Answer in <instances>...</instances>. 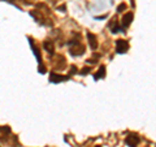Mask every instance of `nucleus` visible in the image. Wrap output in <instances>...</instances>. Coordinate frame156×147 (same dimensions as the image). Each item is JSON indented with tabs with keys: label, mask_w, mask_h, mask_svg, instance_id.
<instances>
[{
	"label": "nucleus",
	"mask_w": 156,
	"mask_h": 147,
	"mask_svg": "<svg viewBox=\"0 0 156 147\" xmlns=\"http://www.w3.org/2000/svg\"><path fill=\"white\" fill-rule=\"evenodd\" d=\"M60 9H61V12H65V5H61Z\"/></svg>",
	"instance_id": "dca6fc26"
},
{
	"label": "nucleus",
	"mask_w": 156,
	"mask_h": 147,
	"mask_svg": "<svg viewBox=\"0 0 156 147\" xmlns=\"http://www.w3.org/2000/svg\"><path fill=\"white\" fill-rule=\"evenodd\" d=\"M76 73H77V68H76L74 65H73V66L70 68V74L73 76V74H76Z\"/></svg>",
	"instance_id": "2eb2a0df"
},
{
	"label": "nucleus",
	"mask_w": 156,
	"mask_h": 147,
	"mask_svg": "<svg viewBox=\"0 0 156 147\" xmlns=\"http://www.w3.org/2000/svg\"><path fill=\"white\" fill-rule=\"evenodd\" d=\"M99 59H100V55H98V53H95L94 57L90 59V60H87L86 63H90V64H96V63L99 61Z\"/></svg>",
	"instance_id": "f8f14e48"
},
{
	"label": "nucleus",
	"mask_w": 156,
	"mask_h": 147,
	"mask_svg": "<svg viewBox=\"0 0 156 147\" xmlns=\"http://www.w3.org/2000/svg\"><path fill=\"white\" fill-rule=\"evenodd\" d=\"M129 50V43L125 39H119L116 41V51L117 53H126Z\"/></svg>",
	"instance_id": "f03ea898"
},
{
	"label": "nucleus",
	"mask_w": 156,
	"mask_h": 147,
	"mask_svg": "<svg viewBox=\"0 0 156 147\" xmlns=\"http://www.w3.org/2000/svg\"><path fill=\"white\" fill-rule=\"evenodd\" d=\"M105 72H107L105 66H104V65H100L99 70L96 72V74L94 76V78H95V80H101V78H104V77H105Z\"/></svg>",
	"instance_id": "9d476101"
},
{
	"label": "nucleus",
	"mask_w": 156,
	"mask_h": 147,
	"mask_svg": "<svg viewBox=\"0 0 156 147\" xmlns=\"http://www.w3.org/2000/svg\"><path fill=\"white\" fill-rule=\"evenodd\" d=\"M131 21H133V13L128 12V13H126L125 16L122 17V20H121V25H122V29L128 27L130 23H131Z\"/></svg>",
	"instance_id": "423d86ee"
},
{
	"label": "nucleus",
	"mask_w": 156,
	"mask_h": 147,
	"mask_svg": "<svg viewBox=\"0 0 156 147\" xmlns=\"http://www.w3.org/2000/svg\"><path fill=\"white\" fill-rule=\"evenodd\" d=\"M68 76H61L58 73H51L50 74V82L51 83H58V82H62V81H66L68 80Z\"/></svg>",
	"instance_id": "39448f33"
},
{
	"label": "nucleus",
	"mask_w": 156,
	"mask_h": 147,
	"mask_svg": "<svg viewBox=\"0 0 156 147\" xmlns=\"http://www.w3.org/2000/svg\"><path fill=\"white\" fill-rule=\"evenodd\" d=\"M139 142H140V138L134 133L129 134L128 137H126V139H125L126 146H129V147H136L139 145Z\"/></svg>",
	"instance_id": "7ed1b4c3"
},
{
	"label": "nucleus",
	"mask_w": 156,
	"mask_h": 147,
	"mask_svg": "<svg viewBox=\"0 0 156 147\" xmlns=\"http://www.w3.org/2000/svg\"><path fill=\"white\" fill-rule=\"evenodd\" d=\"M87 39H89V45L91 47V50H96V48H98V39H96L95 34L87 33Z\"/></svg>",
	"instance_id": "0eeeda50"
},
{
	"label": "nucleus",
	"mask_w": 156,
	"mask_h": 147,
	"mask_svg": "<svg viewBox=\"0 0 156 147\" xmlns=\"http://www.w3.org/2000/svg\"><path fill=\"white\" fill-rule=\"evenodd\" d=\"M96 147H100V146H96Z\"/></svg>",
	"instance_id": "f3484780"
},
{
	"label": "nucleus",
	"mask_w": 156,
	"mask_h": 147,
	"mask_svg": "<svg viewBox=\"0 0 156 147\" xmlns=\"http://www.w3.org/2000/svg\"><path fill=\"white\" fill-rule=\"evenodd\" d=\"M9 135H11V128H9L8 125L0 126V141H2V142L8 141Z\"/></svg>",
	"instance_id": "20e7f679"
},
{
	"label": "nucleus",
	"mask_w": 156,
	"mask_h": 147,
	"mask_svg": "<svg viewBox=\"0 0 156 147\" xmlns=\"http://www.w3.org/2000/svg\"><path fill=\"white\" fill-rule=\"evenodd\" d=\"M69 43V51L73 56H81V55H83L85 53V46L83 45H81L80 42H77V41H70V42H68Z\"/></svg>",
	"instance_id": "f257e3e1"
},
{
	"label": "nucleus",
	"mask_w": 156,
	"mask_h": 147,
	"mask_svg": "<svg viewBox=\"0 0 156 147\" xmlns=\"http://www.w3.org/2000/svg\"><path fill=\"white\" fill-rule=\"evenodd\" d=\"M90 72H91V68H90V66H85L83 69L81 70V74H82V76H86V74H89Z\"/></svg>",
	"instance_id": "4468645a"
},
{
	"label": "nucleus",
	"mask_w": 156,
	"mask_h": 147,
	"mask_svg": "<svg viewBox=\"0 0 156 147\" xmlns=\"http://www.w3.org/2000/svg\"><path fill=\"white\" fill-rule=\"evenodd\" d=\"M109 27H111V30H112V33H113V34L119 33V31H122V29L120 27V23L117 22V20H116V18L112 20V22L109 23Z\"/></svg>",
	"instance_id": "6e6552de"
},
{
	"label": "nucleus",
	"mask_w": 156,
	"mask_h": 147,
	"mask_svg": "<svg viewBox=\"0 0 156 147\" xmlns=\"http://www.w3.org/2000/svg\"><path fill=\"white\" fill-rule=\"evenodd\" d=\"M30 45H31V48H33V51H34V55H35L38 57V60H39V64L43 65L42 64V57H41V52H39L38 50V47H35V45H34V42H33V39L30 38Z\"/></svg>",
	"instance_id": "9b49d317"
},
{
	"label": "nucleus",
	"mask_w": 156,
	"mask_h": 147,
	"mask_svg": "<svg viewBox=\"0 0 156 147\" xmlns=\"http://www.w3.org/2000/svg\"><path fill=\"white\" fill-rule=\"evenodd\" d=\"M126 8H128V5H126V4L125 3H121L120 4V5L119 7H117V12H124L125 11V9Z\"/></svg>",
	"instance_id": "ddd939ff"
},
{
	"label": "nucleus",
	"mask_w": 156,
	"mask_h": 147,
	"mask_svg": "<svg viewBox=\"0 0 156 147\" xmlns=\"http://www.w3.org/2000/svg\"><path fill=\"white\" fill-rule=\"evenodd\" d=\"M43 46H44L46 51L50 53V55H53V52H55V46H53V42H51V41H44Z\"/></svg>",
	"instance_id": "1a4fd4ad"
}]
</instances>
